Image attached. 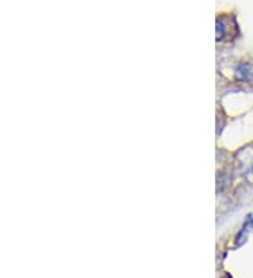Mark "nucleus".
Returning <instances> with one entry per match:
<instances>
[{
  "label": "nucleus",
  "instance_id": "1",
  "mask_svg": "<svg viewBox=\"0 0 253 278\" xmlns=\"http://www.w3.org/2000/svg\"><path fill=\"white\" fill-rule=\"evenodd\" d=\"M238 78L242 80H253V65L251 64H240L238 69Z\"/></svg>",
  "mask_w": 253,
  "mask_h": 278
}]
</instances>
